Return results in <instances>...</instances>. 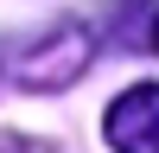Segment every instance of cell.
Here are the masks:
<instances>
[{
	"label": "cell",
	"instance_id": "cell-1",
	"mask_svg": "<svg viewBox=\"0 0 159 153\" xmlns=\"http://www.w3.org/2000/svg\"><path fill=\"white\" fill-rule=\"evenodd\" d=\"M89 58H96V32L76 26V19H64V26H51V32L13 64V76H19L25 89H70L76 76L89 70Z\"/></svg>",
	"mask_w": 159,
	"mask_h": 153
},
{
	"label": "cell",
	"instance_id": "cell-3",
	"mask_svg": "<svg viewBox=\"0 0 159 153\" xmlns=\"http://www.w3.org/2000/svg\"><path fill=\"white\" fill-rule=\"evenodd\" d=\"M147 38H153V51H159V13H153V32H147Z\"/></svg>",
	"mask_w": 159,
	"mask_h": 153
},
{
	"label": "cell",
	"instance_id": "cell-2",
	"mask_svg": "<svg viewBox=\"0 0 159 153\" xmlns=\"http://www.w3.org/2000/svg\"><path fill=\"white\" fill-rule=\"evenodd\" d=\"M102 134L115 153H159V83H134L127 96H115Z\"/></svg>",
	"mask_w": 159,
	"mask_h": 153
}]
</instances>
